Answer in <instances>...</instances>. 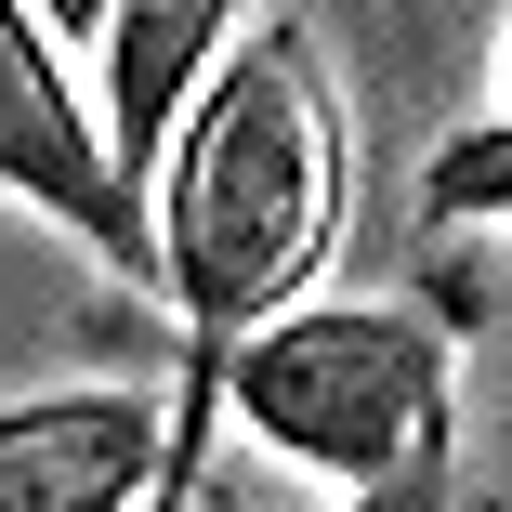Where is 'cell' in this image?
I'll use <instances>...</instances> for the list:
<instances>
[{"label": "cell", "mask_w": 512, "mask_h": 512, "mask_svg": "<svg viewBox=\"0 0 512 512\" xmlns=\"http://www.w3.org/2000/svg\"><path fill=\"white\" fill-rule=\"evenodd\" d=\"M224 421H250L302 473L381 499L407 473L460 460V355L421 302H302L237 355Z\"/></svg>", "instance_id": "cell-2"}, {"label": "cell", "mask_w": 512, "mask_h": 512, "mask_svg": "<svg viewBox=\"0 0 512 512\" xmlns=\"http://www.w3.org/2000/svg\"><path fill=\"white\" fill-rule=\"evenodd\" d=\"M106 14H119V0H40V27L53 40H92V53H106Z\"/></svg>", "instance_id": "cell-8"}, {"label": "cell", "mask_w": 512, "mask_h": 512, "mask_svg": "<svg viewBox=\"0 0 512 512\" xmlns=\"http://www.w3.org/2000/svg\"><path fill=\"white\" fill-rule=\"evenodd\" d=\"M342 512H460V460L407 473V486H381V499H342Z\"/></svg>", "instance_id": "cell-7"}, {"label": "cell", "mask_w": 512, "mask_h": 512, "mask_svg": "<svg viewBox=\"0 0 512 512\" xmlns=\"http://www.w3.org/2000/svg\"><path fill=\"white\" fill-rule=\"evenodd\" d=\"M171 486V421L119 381L0 407V512H145Z\"/></svg>", "instance_id": "cell-4"}, {"label": "cell", "mask_w": 512, "mask_h": 512, "mask_svg": "<svg viewBox=\"0 0 512 512\" xmlns=\"http://www.w3.org/2000/svg\"><path fill=\"white\" fill-rule=\"evenodd\" d=\"M0 197H27L40 224L92 237L119 276H158V211H145V184L119 171L106 119L79 106L40 0H0Z\"/></svg>", "instance_id": "cell-3"}, {"label": "cell", "mask_w": 512, "mask_h": 512, "mask_svg": "<svg viewBox=\"0 0 512 512\" xmlns=\"http://www.w3.org/2000/svg\"><path fill=\"white\" fill-rule=\"evenodd\" d=\"M473 211H512V40H499V119L460 132L421 184V224H473Z\"/></svg>", "instance_id": "cell-6"}, {"label": "cell", "mask_w": 512, "mask_h": 512, "mask_svg": "<svg viewBox=\"0 0 512 512\" xmlns=\"http://www.w3.org/2000/svg\"><path fill=\"white\" fill-rule=\"evenodd\" d=\"M224 53H237V0H119L106 14V145L132 184L171 158L184 106L224 79Z\"/></svg>", "instance_id": "cell-5"}, {"label": "cell", "mask_w": 512, "mask_h": 512, "mask_svg": "<svg viewBox=\"0 0 512 512\" xmlns=\"http://www.w3.org/2000/svg\"><path fill=\"white\" fill-rule=\"evenodd\" d=\"M342 197H355V145H342L316 40L302 27L237 40L224 79L184 106V132L158 158V289L184 302V394H171V486H158V512H184L237 355L276 316L316 302Z\"/></svg>", "instance_id": "cell-1"}]
</instances>
